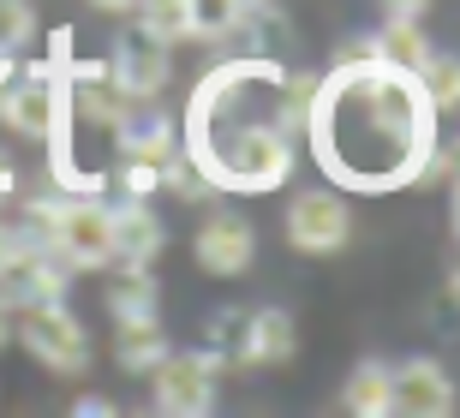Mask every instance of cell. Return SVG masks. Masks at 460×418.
<instances>
[{
  "label": "cell",
  "mask_w": 460,
  "mask_h": 418,
  "mask_svg": "<svg viewBox=\"0 0 460 418\" xmlns=\"http://www.w3.org/2000/svg\"><path fill=\"white\" fill-rule=\"evenodd\" d=\"M419 84L437 114H460V54H430L419 67Z\"/></svg>",
  "instance_id": "23"
},
{
  "label": "cell",
  "mask_w": 460,
  "mask_h": 418,
  "mask_svg": "<svg viewBox=\"0 0 460 418\" xmlns=\"http://www.w3.org/2000/svg\"><path fill=\"white\" fill-rule=\"evenodd\" d=\"M72 293V263L60 257L54 245H31L18 251L13 263L0 269V299L24 311V305H42V299H66Z\"/></svg>",
  "instance_id": "9"
},
{
  "label": "cell",
  "mask_w": 460,
  "mask_h": 418,
  "mask_svg": "<svg viewBox=\"0 0 460 418\" xmlns=\"http://www.w3.org/2000/svg\"><path fill=\"white\" fill-rule=\"evenodd\" d=\"M376 60V36L365 31V36H347L341 49H335V60H329V67H371Z\"/></svg>",
  "instance_id": "26"
},
{
  "label": "cell",
  "mask_w": 460,
  "mask_h": 418,
  "mask_svg": "<svg viewBox=\"0 0 460 418\" xmlns=\"http://www.w3.org/2000/svg\"><path fill=\"white\" fill-rule=\"evenodd\" d=\"M293 167H299V138L281 132L275 120H252L222 144V191L263 198L293 180Z\"/></svg>",
  "instance_id": "2"
},
{
  "label": "cell",
  "mask_w": 460,
  "mask_h": 418,
  "mask_svg": "<svg viewBox=\"0 0 460 418\" xmlns=\"http://www.w3.org/2000/svg\"><path fill=\"white\" fill-rule=\"evenodd\" d=\"M245 6H252V13H263V6H275V0H245Z\"/></svg>",
  "instance_id": "35"
},
{
  "label": "cell",
  "mask_w": 460,
  "mask_h": 418,
  "mask_svg": "<svg viewBox=\"0 0 460 418\" xmlns=\"http://www.w3.org/2000/svg\"><path fill=\"white\" fill-rule=\"evenodd\" d=\"M72 413H78V418H114L119 406L108 401V395H78V401H72Z\"/></svg>",
  "instance_id": "28"
},
{
  "label": "cell",
  "mask_w": 460,
  "mask_h": 418,
  "mask_svg": "<svg viewBox=\"0 0 460 418\" xmlns=\"http://www.w3.org/2000/svg\"><path fill=\"white\" fill-rule=\"evenodd\" d=\"M293 352H299V323H293V311H281V305H263V311H245L239 317V341H234V359L239 370H275L288 365Z\"/></svg>",
  "instance_id": "10"
},
{
  "label": "cell",
  "mask_w": 460,
  "mask_h": 418,
  "mask_svg": "<svg viewBox=\"0 0 460 418\" xmlns=\"http://www.w3.org/2000/svg\"><path fill=\"white\" fill-rule=\"evenodd\" d=\"M66 84H72V120H78V126H96V132H114L119 120L137 108V102L108 78V60H72Z\"/></svg>",
  "instance_id": "11"
},
{
  "label": "cell",
  "mask_w": 460,
  "mask_h": 418,
  "mask_svg": "<svg viewBox=\"0 0 460 418\" xmlns=\"http://www.w3.org/2000/svg\"><path fill=\"white\" fill-rule=\"evenodd\" d=\"M437 108L412 72H394L383 60L371 67H329L317 78V102L305 120V144L329 185L341 191H407L425 173V156L437 150Z\"/></svg>",
  "instance_id": "1"
},
{
  "label": "cell",
  "mask_w": 460,
  "mask_h": 418,
  "mask_svg": "<svg viewBox=\"0 0 460 418\" xmlns=\"http://www.w3.org/2000/svg\"><path fill=\"white\" fill-rule=\"evenodd\" d=\"M162 191H168V198H180V203H216V198H222V185L209 180V173L191 162L186 150H173L168 162H162Z\"/></svg>",
  "instance_id": "20"
},
{
  "label": "cell",
  "mask_w": 460,
  "mask_h": 418,
  "mask_svg": "<svg viewBox=\"0 0 460 418\" xmlns=\"http://www.w3.org/2000/svg\"><path fill=\"white\" fill-rule=\"evenodd\" d=\"M191 6V42H234L252 24L245 0H186Z\"/></svg>",
  "instance_id": "19"
},
{
  "label": "cell",
  "mask_w": 460,
  "mask_h": 418,
  "mask_svg": "<svg viewBox=\"0 0 460 418\" xmlns=\"http://www.w3.org/2000/svg\"><path fill=\"white\" fill-rule=\"evenodd\" d=\"M448 191H455V239H460V180L448 185Z\"/></svg>",
  "instance_id": "34"
},
{
  "label": "cell",
  "mask_w": 460,
  "mask_h": 418,
  "mask_svg": "<svg viewBox=\"0 0 460 418\" xmlns=\"http://www.w3.org/2000/svg\"><path fill=\"white\" fill-rule=\"evenodd\" d=\"M222 370H227V359L216 347L168 352L150 370V406L168 418H209L216 413V395H222Z\"/></svg>",
  "instance_id": "4"
},
{
  "label": "cell",
  "mask_w": 460,
  "mask_h": 418,
  "mask_svg": "<svg viewBox=\"0 0 460 418\" xmlns=\"http://www.w3.org/2000/svg\"><path fill=\"white\" fill-rule=\"evenodd\" d=\"M36 42V6L31 0H0V54H24Z\"/></svg>",
  "instance_id": "24"
},
{
  "label": "cell",
  "mask_w": 460,
  "mask_h": 418,
  "mask_svg": "<svg viewBox=\"0 0 460 418\" xmlns=\"http://www.w3.org/2000/svg\"><path fill=\"white\" fill-rule=\"evenodd\" d=\"M114 209V263H155L168 245V227L150 209V198H119Z\"/></svg>",
  "instance_id": "14"
},
{
  "label": "cell",
  "mask_w": 460,
  "mask_h": 418,
  "mask_svg": "<svg viewBox=\"0 0 460 418\" xmlns=\"http://www.w3.org/2000/svg\"><path fill=\"white\" fill-rule=\"evenodd\" d=\"M13 323H18V311L0 299V347H13Z\"/></svg>",
  "instance_id": "31"
},
{
  "label": "cell",
  "mask_w": 460,
  "mask_h": 418,
  "mask_svg": "<svg viewBox=\"0 0 460 418\" xmlns=\"http://www.w3.org/2000/svg\"><path fill=\"white\" fill-rule=\"evenodd\" d=\"M191 257H198L204 275H222V281L245 275V269L257 263L252 216H239V209H209V216L198 221V234H191Z\"/></svg>",
  "instance_id": "7"
},
{
  "label": "cell",
  "mask_w": 460,
  "mask_h": 418,
  "mask_svg": "<svg viewBox=\"0 0 460 418\" xmlns=\"http://www.w3.org/2000/svg\"><path fill=\"white\" fill-rule=\"evenodd\" d=\"M353 239V209H347L341 191H323L311 185L288 203V245L305 251V257H335V251Z\"/></svg>",
  "instance_id": "5"
},
{
  "label": "cell",
  "mask_w": 460,
  "mask_h": 418,
  "mask_svg": "<svg viewBox=\"0 0 460 418\" xmlns=\"http://www.w3.org/2000/svg\"><path fill=\"white\" fill-rule=\"evenodd\" d=\"M108 138H114V162H155L162 167L173 150H180V120L162 114V108H150V102H137Z\"/></svg>",
  "instance_id": "13"
},
{
  "label": "cell",
  "mask_w": 460,
  "mask_h": 418,
  "mask_svg": "<svg viewBox=\"0 0 460 418\" xmlns=\"http://www.w3.org/2000/svg\"><path fill=\"white\" fill-rule=\"evenodd\" d=\"M430 0H383V18H425Z\"/></svg>",
  "instance_id": "29"
},
{
  "label": "cell",
  "mask_w": 460,
  "mask_h": 418,
  "mask_svg": "<svg viewBox=\"0 0 460 418\" xmlns=\"http://www.w3.org/2000/svg\"><path fill=\"white\" fill-rule=\"evenodd\" d=\"M54 251L72 263V275L114 263V209H108V198H66V216L54 227Z\"/></svg>",
  "instance_id": "6"
},
{
  "label": "cell",
  "mask_w": 460,
  "mask_h": 418,
  "mask_svg": "<svg viewBox=\"0 0 460 418\" xmlns=\"http://www.w3.org/2000/svg\"><path fill=\"white\" fill-rule=\"evenodd\" d=\"M430 36H425V18H383V31H376V60L394 72H412L419 78V67L430 60Z\"/></svg>",
  "instance_id": "18"
},
{
  "label": "cell",
  "mask_w": 460,
  "mask_h": 418,
  "mask_svg": "<svg viewBox=\"0 0 460 418\" xmlns=\"http://www.w3.org/2000/svg\"><path fill=\"white\" fill-rule=\"evenodd\" d=\"M108 317H155V305H162V281L150 275V263H119L114 281H108Z\"/></svg>",
  "instance_id": "17"
},
{
  "label": "cell",
  "mask_w": 460,
  "mask_h": 418,
  "mask_svg": "<svg viewBox=\"0 0 460 418\" xmlns=\"http://www.w3.org/2000/svg\"><path fill=\"white\" fill-rule=\"evenodd\" d=\"M341 413H347V418H394V383H389V365L365 359V365L347 370V383H341Z\"/></svg>",
  "instance_id": "16"
},
{
  "label": "cell",
  "mask_w": 460,
  "mask_h": 418,
  "mask_svg": "<svg viewBox=\"0 0 460 418\" xmlns=\"http://www.w3.org/2000/svg\"><path fill=\"white\" fill-rule=\"evenodd\" d=\"M90 6H96V13H132L137 0H90Z\"/></svg>",
  "instance_id": "32"
},
{
  "label": "cell",
  "mask_w": 460,
  "mask_h": 418,
  "mask_svg": "<svg viewBox=\"0 0 460 418\" xmlns=\"http://www.w3.org/2000/svg\"><path fill=\"white\" fill-rule=\"evenodd\" d=\"M389 383H394V413H407V418H448L460 406L455 377H448L437 359H407V365H394Z\"/></svg>",
  "instance_id": "12"
},
{
  "label": "cell",
  "mask_w": 460,
  "mask_h": 418,
  "mask_svg": "<svg viewBox=\"0 0 460 418\" xmlns=\"http://www.w3.org/2000/svg\"><path fill=\"white\" fill-rule=\"evenodd\" d=\"M108 78L132 102H155L173 78V49L155 42V36H144V31H126L114 49H108Z\"/></svg>",
  "instance_id": "8"
},
{
  "label": "cell",
  "mask_w": 460,
  "mask_h": 418,
  "mask_svg": "<svg viewBox=\"0 0 460 418\" xmlns=\"http://www.w3.org/2000/svg\"><path fill=\"white\" fill-rule=\"evenodd\" d=\"M317 78H323V72H281V84H275V90H281V102H275V126H281V132H305V120H311V102H317Z\"/></svg>",
  "instance_id": "21"
},
{
  "label": "cell",
  "mask_w": 460,
  "mask_h": 418,
  "mask_svg": "<svg viewBox=\"0 0 460 418\" xmlns=\"http://www.w3.org/2000/svg\"><path fill=\"white\" fill-rule=\"evenodd\" d=\"M168 352H173V334L155 317H119L114 323V365L126 377H150Z\"/></svg>",
  "instance_id": "15"
},
{
  "label": "cell",
  "mask_w": 460,
  "mask_h": 418,
  "mask_svg": "<svg viewBox=\"0 0 460 418\" xmlns=\"http://www.w3.org/2000/svg\"><path fill=\"white\" fill-rule=\"evenodd\" d=\"M137 31L155 36V42H168V49H180L191 36V6L186 0H137Z\"/></svg>",
  "instance_id": "22"
},
{
  "label": "cell",
  "mask_w": 460,
  "mask_h": 418,
  "mask_svg": "<svg viewBox=\"0 0 460 418\" xmlns=\"http://www.w3.org/2000/svg\"><path fill=\"white\" fill-rule=\"evenodd\" d=\"M13 191H18V162H13L6 150H0V203L13 198Z\"/></svg>",
  "instance_id": "30"
},
{
  "label": "cell",
  "mask_w": 460,
  "mask_h": 418,
  "mask_svg": "<svg viewBox=\"0 0 460 418\" xmlns=\"http://www.w3.org/2000/svg\"><path fill=\"white\" fill-rule=\"evenodd\" d=\"M36 245V239L31 234H24V221H6V216H0V269H6V263H13V257H18V251H31Z\"/></svg>",
  "instance_id": "27"
},
{
  "label": "cell",
  "mask_w": 460,
  "mask_h": 418,
  "mask_svg": "<svg viewBox=\"0 0 460 418\" xmlns=\"http://www.w3.org/2000/svg\"><path fill=\"white\" fill-rule=\"evenodd\" d=\"M108 185H114L119 198H155L162 191V167L155 162H114Z\"/></svg>",
  "instance_id": "25"
},
{
  "label": "cell",
  "mask_w": 460,
  "mask_h": 418,
  "mask_svg": "<svg viewBox=\"0 0 460 418\" xmlns=\"http://www.w3.org/2000/svg\"><path fill=\"white\" fill-rule=\"evenodd\" d=\"M443 293H448V305H460V263L448 269V287H443Z\"/></svg>",
  "instance_id": "33"
},
{
  "label": "cell",
  "mask_w": 460,
  "mask_h": 418,
  "mask_svg": "<svg viewBox=\"0 0 460 418\" xmlns=\"http://www.w3.org/2000/svg\"><path fill=\"white\" fill-rule=\"evenodd\" d=\"M13 341L31 352L49 377H84V370H90V329L72 317L66 299L24 305L18 323H13Z\"/></svg>",
  "instance_id": "3"
}]
</instances>
